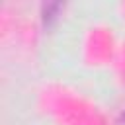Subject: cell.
Here are the masks:
<instances>
[{"label": "cell", "instance_id": "obj_1", "mask_svg": "<svg viewBox=\"0 0 125 125\" xmlns=\"http://www.w3.org/2000/svg\"><path fill=\"white\" fill-rule=\"evenodd\" d=\"M123 123H125V113H123Z\"/></svg>", "mask_w": 125, "mask_h": 125}]
</instances>
